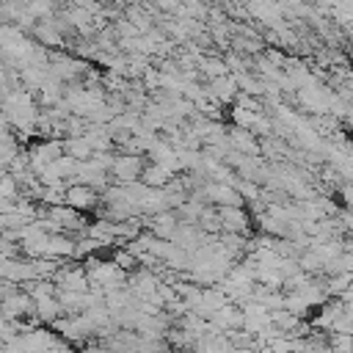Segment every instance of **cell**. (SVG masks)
I'll use <instances>...</instances> for the list:
<instances>
[{
	"label": "cell",
	"mask_w": 353,
	"mask_h": 353,
	"mask_svg": "<svg viewBox=\"0 0 353 353\" xmlns=\"http://www.w3.org/2000/svg\"><path fill=\"white\" fill-rule=\"evenodd\" d=\"M146 163H149L146 154H138V152H116V160H113L110 174H113L116 182H135V179H141Z\"/></svg>",
	"instance_id": "obj_1"
},
{
	"label": "cell",
	"mask_w": 353,
	"mask_h": 353,
	"mask_svg": "<svg viewBox=\"0 0 353 353\" xmlns=\"http://www.w3.org/2000/svg\"><path fill=\"white\" fill-rule=\"evenodd\" d=\"M218 215L223 221V232H243V234H248L251 226H254V212L248 210V204H221Z\"/></svg>",
	"instance_id": "obj_2"
},
{
	"label": "cell",
	"mask_w": 353,
	"mask_h": 353,
	"mask_svg": "<svg viewBox=\"0 0 353 353\" xmlns=\"http://www.w3.org/2000/svg\"><path fill=\"white\" fill-rule=\"evenodd\" d=\"M0 276L3 279H14V281H30V279H39L36 273V259L33 256H3V265H0Z\"/></svg>",
	"instance_id": "obj_3"
},
{
	"label": "cell",
	"mask_w": 353,
	"mask_h": 353,
	"mask_svg": "<svg viewBox=\"0 0 353 353\" xmlns=\"http://www.w3.org/2000/svg\"><path fill=\"white\" fill-rule=\"evenodd\" d=\"M207 94H210V99H215V102H221L223 108H229L234 99H237V94H240V85H237V77L229 72V74H221V77H210L207 80Z\"/></svg>",
	"instance_id": "obj_4"
},
{
	"label": "cell",
	"mask_w": 353,
	"mask_h": 353,
	"mask_svg": "<svg viewBox=\"0 0 353 353\" xmlns=\"http://www.w3.org/2000/svg\"><path fill=\"white\" fill-rule=\"evenodd\" d=\"M229 143L245 154H262V141L254 130L248 127H240V124H232L229 127Z\"/></svg>",
	"instance_id": "obj_5"
},
{
	"label": "cell",
	"mask_w": 353,
	"mask_h": 353,
	"mask_svg": "<svg viewBox=\"0 0 353 353\" xmlns=\"http://www.w3.org/2000/svg\"><path fill=\"white\" fill-rule=\"evenodd\" d=\"M176 176V171H171L168 165H163V163H146V168H143V174H141V182L143 185H149V188H165L171 179Z\"/></svg>",
	"instance_id": "obj_6"
},
{
	"label": "cell",
	"mask_w": 353,
	"mask_h": 353,
	"mask_svg": "<svg viewBox=\"0 0 353 353\" xmlns=\"http://www.w3.org/2000/svg\"><path fill=\"white\" fill-rule=\"evenodd\" d=\"M63 152L72 154V157H77V160H91L94 146H91V141L85 135H66L63 138Z\"/></svg>",
	"instance_id": "obj_7"
}]
</instances>
